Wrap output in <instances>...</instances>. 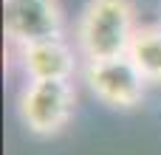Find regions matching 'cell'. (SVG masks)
Segmentation results:
<instances>
[{
	"label": "cell",
	"mask_w": 161,
	"mask_h": 155,
	"mask_svg": "<svg viewBox=\"0 0 161 155\" xmlns=\"http://www.w3.org/2000/svg\"><path fill=\"white\" fill-rule=\"evenodd\" d=\"M133 0H88L74 23V45L82 62L127 54L139 28Z\"/></svg>",
	"instance_id": "obj_1"
},
{
	"label": "cell",
	"mask_w": 161,
	"mask_h": 155,
	"mask_svg": "<svg viewBox=\"0 0 161 155\" xmlns=\"http://www.w3.org/2000/svg\"><path fill=\"white\" fill-rule=\"evenodd\" d=\"M76 113L74 79H25L17 90V116L28 136L54 138Z\"/></svg>",
	"instance_id": "obj_2"
},
{
	"label": "cell",
	"mask_w": 161,
	"mask_h": 155,
	"mask_svg": "<svg viewBox=\"0 0 161 155\" xmlns=\"http://www.w3.org/2000/svg\"><path fill=\"white\" fill-rule=\"evenodd\" d=\"M82 82L88 85L91 96L99 99L110 110H136L147 99V76L136 68V62L122 54L110 59L82 62Z\"/></svg>",
	"instance_id": "obj_3"
},
{
	"label": "cell",
	"mask_w": 161,
	"mask_h": 155,
	"mask_svg": "<svg viewBox=\"0 0 161 155\" xmlns=\"http://www.w3.org/2000/svg\"><path fill=\"white\" fill-rule=\"evenodd\" d=\"M3 34L11 48L51 37H68V20L59 0H3Z\"/></svg>",
	"instance_id": "obj_4"
},
{
	"label": "cell",
	"mask_w": 161,
	"mask_h": 155,
	"mask_svg": "<svg viewBox=\"0 0 161 155\" xmlns=\"http://www.w3.org/2000/svg\"><path fill=\"white\" fill-rule=\"evenodd\" d=\"M11 51L23 79H74L82 73V56L68 37H51Z\"/></svg>",
	"instance_id": "obj_5"
},
{
	"label": "cell",
	"mask_w": 161,
	"mask_h": 155,
	"mask_svg": "<svg viewBox=\"0 0 161 155\" xmlns=\"http://www.w3.org/2000/svg\"><path fill=\"white\" fill-rule=\"evenodd\" d=\"M127 56L136 62L150 85H161V23H142L136 28Z\"/></svg>",
	"instance_id": "obj_6"
},
{
	"label": "cell",
	"mask_w": 161,
	"mask_h": 155,
	"mask_svg": "<svg viewBox=\"0 0 161 155\" xmlns=\"http://www.w3.org/2000/svg\"><path fill=\"white\" fill-rule=\"evenodd\" d=\"M158 23H161V17H158Z\"/></svg>",
	"instance_id": "obj_7"
}]
</instances>
